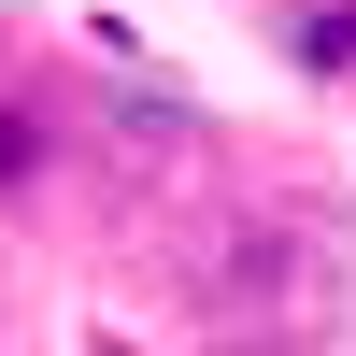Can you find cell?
<instances>
[{"label": "cell", "mask_w": 356, "mask_h": 356, "mask_svg": "<svg viewBox=\"0 0 356 356\" xmlns=\"http://www.w3.org/2000/svg\"><path fill=\"white\" fill-rule=\"evenodd\" d=\"M271 57L300 86H356V0H300V15L271 29Z\"/></svg>", "instance_id": "6da1fadb"}, {"label": "cell", "mask_w": 356, "mask_h": 356, "mask_svg": "<svg viewBox=\"0 0 356 356\" xmlns=\"http://www.w3.org/2000/svg\"><path fill=\"white\" fill-rule=\"evenodd\" d=\"M57 186V114L29 86H0V200H43Z\"/></svg>", "instance_id": "7a4b0ae2"}]
</instances>
